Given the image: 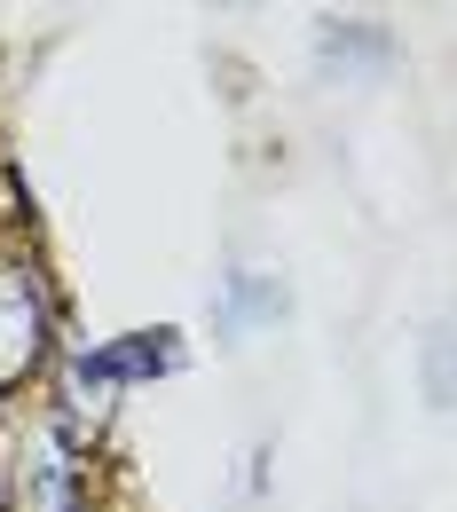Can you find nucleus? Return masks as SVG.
Segmentation results:
<instances>
[{
	"mask_svg": "<svg viewBox=\"0 0 457 512\" xmlns=\"http://www.w3.org/2000/svg\"><path fill=\"white\" fill-rule=\"evenodd\" d=\"M0 512H8V489H0Z\"/></svg>",
	"mask_w": 457,
	"mask_h": 512,
	"instance_id": "20e7f679",
	"label": "nucleus"
},
{
	"mask_svg": "<svg viewBox=\"0 0 457 512\" xmlns=\"http://www.w3.org/2000/svg\"><path fill=\"white\" fill-rule=\"evenodd\" d=\"M174 331H127V339H111V347H95V355H79V371L95 386H134V379H158V371H174Z\"/></svg>",
	"mask_w": 457,
	"mask_h": 512,
	"instance_id": "f03ea898",
	"label": "nucleus"
},
{
	"mask_svg": "<svg viewBox=\"0 0 457 512\" xmlns=\"http://www.w3.org/2000/svg\"><path fill=\"white\" fill-rule=\"evenodd\" d=\"M40 363H48V292L32 268L0 260V394L24 386Z\"/></svg>",
	"mask_w": 457,
	"mask_h": 512,
	"instance_id": "f257e3e1",
	"label": "nucleus"
},
{
	"mask_svg": "<svg viewBox=\"0 0 457 512\" xmlns=\"http://www.w3.org/2000/svg\"><path fill=\"white\" fill-rule=\"evenodd\" d=\"M24 512H87V489H79V465L71 449H40V465L24 473Z\"/></svg>",
	"mask_w": 457,
	"mask_h": 512,
	"instance_id": "7ed1b4c3",
	"label": "nucleus"
}]
</instances>
